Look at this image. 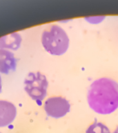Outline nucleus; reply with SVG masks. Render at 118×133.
Here are the masks:
<instances>
[{
	"instance_id": "1",
	"label": "nucleus",
	"mask_w": 118,
	"mask_h": 133,
	"mask_svg": "<svg viewBox=\"0 0 118 133\" xmlns=\"http://www.w3.org/2000/svg\"><path fill=\"white\" fill-rule=\"evenodd\" d=\"M87 101L97 114H111L118 108V83L108 78L97 79L89 87Z\"/></svg>"
},
{
	"instance_id": "2",
	"label": "nucleus",
	"mask_w": 118,
	"mask_h": 133,
	"mask_svg": "<svg viewBox=\"0 0 118 133\" xmlns=\"http://www.w3.org/2000/svg\"><path fill=\"white\" fill-rule=\"evenodd\" d=\"M69 37L62 27L52 25L41 35V44L44 49L53 56H62L69 47Z\"/></svg>"
},
{
	"instance_id": "3",
	"label": "nucleus",
	"mask_w": 118,
	"mask_h": 133,
	"mask_svg": "<svg viewBox=\"0 0 118 133\" xmlns=\"http://www.w3.org/2000/svg\"><path fill=\"white\" fill-rule=\"evenodd\" d=\"M48 82L40 72L29 73L24 81V89L30 97L36 101H41L47 94Z\"/></svg>"
},
{
	"instance_id": "4",
	"label": "nucleus",
	"mask_w": 118,
	"mask_h": 133,
	"mask_svg": "<svg viewBox=\"0 0 118 133\" xmlns=\"http://www.w3.org/2000/svg\"><path fill=\"white\" fill-rule=\"evenodd\" d=\"M70 104L68 100L62 96L48 98L44 103V110L48 116L54 118L64 117L70 112Z\"/></svg>"
},
{
	"instance_id": "5",
	"label": "nucleus",
	"mask_w": 118,
	"mask_h": 133,
	"mask_svg": "<svg viewBox=\"0 0 118 133\" xmlns=\"http://www.w3.org/2000/svg\"><path fill=\"white\" fill-rule=\"evenodd\" d=\"M17 115L16 107L10 102L0 101V127H6L14 120Z\"/></svg>"
},
{
	"instance_id": "6",
	"label": "nucleus",
	"mask_w": 118,
	"mask_h": 133,
	"mask_svg": "<svg viewBox=\"0 0 118 133\" xmlns=\"http://www.w3.org/2000/svg\"><path fill=\"white\" fill-rule=\"evenodd\" d=\"M17 60L14 54L8 50L0 49V72L8 74L15 70Z\"/></svg>"
},
{
	"instance_id": "7",
	"label": "nucleus",
	"mask_w": 118,
	"mask_h": 133,
	"mask_svg": "<svg viewBox=\"0 0 118 133\" xmlns=\"http://www.w3.org/2000/svg\"><path fill=\"white\" fill-rule=\"evenodd\" d=\"M22 39L17 33H13L0 37V49L17 50L21 43Z\"/></svg>"
},
{
	"instance_id": "8",
	"label": "nucleus",
	"mask_w": 118,
	"mask_h": 133,
	"mask_svg": "<svg viewBox=\"0 0 118 133\" xmlns=\"http://www.w3.org/2000/svg\"><path fill=\"white\" fill-rule=\"evenodd\" d=\"M86 133H110V132L108 128L102 123L95 121L88 128Z\"/></svg>"
},
{
	"instance_id": "9",
	"label": "nucleus",
	"mask_w": 118,
	"mask_h": 133,
	"mask_svg": "<svg viewBox=\"0 0 118 133\" xmlns=\"http://www.w3.org/2000/svg\"><path fill=\"white\" fill-rule=\"evenodd\" d=\"M105 17L99 16V17H88L86 18V20L88 21L89 23L91 24H98L100 22L103 20Z\"/></svg>"
},
{
	"instance_id": "10",
	"label": "nucleus",
	"mask_w": 118,
	"mask_h": 133,
	"mask_svg": "<svg viewBox=\"0 0 118 133\" xmlns=\"http://www.w3.org/2000/svg\"><path fill=\"white\" fill-rule=\"evenodd\" d=\"M2 91V78H1V76H0V93Z\"/></svg>"
},
{
	"instance_id": "11",
	"label": "nucleus",
	"mask_w": 118,
	"mask_h": 133,
	"mask_svg": "<svg viewBox=\"0 0 118 133\" xmlns=\"http://www.w3.org/2000/svg\"><path fill=\"white\" fill-rule=\"evenodd\" d=\"M113 133H118V128H117V129H116L114 131Z\"/></svg>"
},
{
	"instance_id": "12",
	"label": "nucleus",
	"mask_w": 118,
	"mask_h": 133,
	"mask_svg": "<svg viewBox=\"0 0 118 133\" xmlns=\"http://www.w3.org/2000/svg\"><path fill=\"white\" fill-rule=\"evenodd\" d=\"M0 133H1V132H0Z\"/></svg>"
}]
</instances>
